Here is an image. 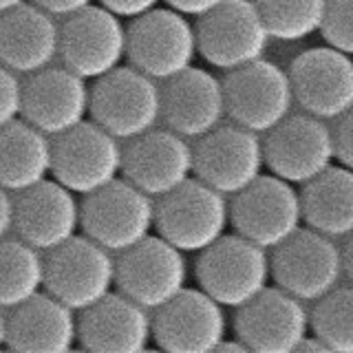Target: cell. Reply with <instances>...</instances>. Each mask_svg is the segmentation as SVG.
Wrapping results in <instances>:
<instances>
[{
	"mask_svg": "<svg viewBox=\"0 0 353 353\" xmlns=\"http://www.w3.org/2000/svg\"><path fill=\"white\" fill-rule=\"evenodd\" d=\"M194 279L214 301L236 312L270 287L272 254L239 232L225 234L199 252Z\"/></svg>",
	"mask_w": 353,
	"mask_h": 353,
	"instance_id": "1",
	"label": "cell"
},
{
	"mask_svg": "<svg viewBox=\"0 0 353 353\" xmlns=\"http://www.w3.org/2000/svg\"><path fill=\"white\" fill-rule=\"evenodd\" d=\"M228 194L208 185L199 176L157 199L154 232L185 254H199L228 234Z\"/></svg>",
	"mask_w": 353,
	"mask_h": 353,
	"instance_id": "2",
	"label": "cell"
},
{
	"mask_svg": "<svg viewBox=\"0 0 353 353\" xmlns=\"http://www.w3.org/2000/svg\"><path fill=\"white\" fill-rule=\"evenodd\" d=\"M91 119L121 141L161 124V86L132 64H121L91 86Z\"/></svg>",
	"mask_w": 353,
	"mask_h": 353,
	"instance_id": "3",
	"label": "cell"
},
{
	"mask_svg": "<svg viewBox=\"0 0 353 353\" xmlns=\"http://www.w3.org/2000/svg\"><path fill=\"white\" fill-rule=\"evenodd\" d=\"M199 55L196 25L172 7H154L128 20L126 60L152 80L165 82L192 66Z\"/></svg>",
	"mask_w": 353,
	"mask_h": 353,
	"instance_id": "4",
	"label": "cell"
},
{
	"mask_svg": "<svg viewBox=\"0 0 353 353\" xmlns=\"http://www.w3.org/2000/svg\"><path fill=\"white\" fill-rule=\"evenodd\" d=\"M154 212L157 199L119 176L82 196V234L113 254H121L152 234Z\"/></svg>",
	"mask_w": 353,
	"mask_h": 353,
	"instance_id": "5",
	"label": "cell"
},
{
	"mask_svg": "<svg viewBox=\"0 0 353 353\" xmlns=\"http://www.w3.org/2000/svg\"><path fill=\"white\" fill-rule=\"evenodd\" d=\"M44 290L77 314L117 290V254L86 234L73 236L64 245L44 254Z\"/></svg>",
	"mask_w": 353,
	"mask_h": 353,
	"instance_id": "6",
	"label": "cell"
},
{
	"mask_svg": "<svg viewBox=\"0 0 353 353\" xmlns=\"http://www.w3.org/2000/svg\"><path fill=\"white\" fill-rule=\"evenodd\" d=\"M199 55L216 71H234L265 58L272 36L254 0H223L196 18Z\"/></svg>",
	"mask_w": 353,
	"mask_h": 353,
	"instance_id": "7",
	"label": "cell"
},
{
	"mask_svg": "<svg viewBox=\"0 0 353 353\" xmlns=\"http://www.w3.org/2000/svg\"><path fill=\"white\" fill-rule=\"evenodd\" d=\"M223 84L228 119L259 135H268L296 106L290 71L268 58L225 73Z\"/></svg>",
	"mask_w": 353,
	"mask_h": 353,
	"instance_id": "8",
	"label": "cell"
},
{
	"mask_svg": "<svg viewBox=\"0 0 353 353\" xmlns=\"http://www.w3.org/2000/svg\"><path fill=\"white\" fill-rule=\"evenodd\" d=\"M230 221L234 232L272 252L305 223L301 190L272 172L261 174L232 196Z\"/></svg>",
	"mask_w": 353,
	"mask_h": 353,
	"instance_id": "9",
	"label": "cell"
},
{
	"mask_svg": "<svg viewBox=\"0 0 353 353\" xmlns=\"http://www.w3.org/2000/svg\"><path fill=\"white\" fill-rule=\"evenodd\" d=\"M124 146L93 119L53 137L51 176L77 196L97 192L121 176Z\"/></svg>",
	"mask_w": 353,
	"mask_h": 353,
	"instance_id": "10",
	"label": "cell"
},
{
	"mask_svg": "<svg viewBox=\"0 0 353 353\" xmlns=\"http://www.w3.org/2000/svg\"><path fill=\"white\" fill-rule=\"evenodd\" d=\"M345 276L342 248L318 230L303 225L272 250V283L305 303H316Z\"/></svg>",
	"mask_w": 353,
	"mask_h": 353,
	"instance_id": "11",
	"label": "cell"
},
{
	"mask_svg": "<svg viewBox=\"0 0 353 353\" xmlns=\"http://www.w3.org/2000/svg\"><path fill=\"white\" fill-rule=\"evenodd\" d=\"M128 55V25L102 5H91L60 25V62L95 82L115 71Z\"/></svg>",
	"mask_w": 353,
	"mask_h": 353,
	"instance_id": "12",
	"label": "cell"
},
{
	"mask_svg": "<svg viewBox=\"0 0 353 353\" xmlns=\"http://www.w3.org/2000/svg\"><path fill=\"white\" fill-rule=\"evenodd\" d=\"M263 143L268 172L301 188L338 161L334 126L305 110L283 119Z\"/></svg>",
	"mask_w": 353,
	"mask_h": 353,
	"instance_id": "13",
	"label": "cell"
},
{
	"mask_svg": "<svg viewBox=\"0 0 353 353\" xmlns=\"http://www.w3.org/2000/svg\"><path fill=\"white\" fill-rule=\"evenodd\" d=\"M232 327L250 353H294L312 334V312L301 298L270 285L236 309Z\"/></svg>",
	"mask_w": 353,
	"mask_h": 353,
	"instance_id": "14",
	"label": "cell"
},
{
	"mask_svg": "<svg viewBox=\"0 0 353 353\" xmlns=\"http://www.w3.org/2000/svg\"><path fill=\"white\" fill-rule=\"evenodd\" d=\"M185 252L159 234H150L135 248L117 254V292L150 312L170 303L188 287Z\"/></svg>",
	"mask_w": 353,
	"mask_h": 353,
	"instance_id": "15",
	"label": "cell"
},
{
	"mask_svg": "<svg viewBox=\"0 0 353 353\" xmlns=\"http://www.w3.org/2000/svg\"><path fill=\"white\" fill-rule=\"evenodd\" d=\"M263 170L265 143L250 128L232 121L194 139V176L228 196L243 192Z\"/></svg>",
	"mask_w": 353,
	"mask_h": 353,
	"instance_id": "16",
	"label": "cell"
},
{
	"mask_svg": "<svg viewBox=\"0 0 353 353\" xmlns=\"http://www.w3.org/2000/svg\"><path fill=\"white\" fill-rule=\"evenodd\" d=\"M225 338V307L201 287H185L152 314V342L165 353H210Z\"/></svg>",
	"mask_w": 353,
	"mask_h": 353,
	"instance_id": "17",
	"label": "cell"
},
{
	"mask_svg": "<svg viewBox=\"0 0 353 353\" xmlns=\"http://www.w3.org/2000/svg\"><path fill=\"white\" fill-rule=\"evenodd\" d=\"M287 71L305 113L336 121L353 108V55L325 42L298 53Z\"/></svg>",
	"mask_w": 353,
	"mask_h": 353,
	"instance_id": "18",
	"label": "cell"
},
{
	"mask_svg": "<svg viewBox=\"0 0 353 353\" xmlns=\"http://www.w3.org/2000/svg\"><path fill=\"white\" fill-rule=\"evenodd\" d=\"M168 126L126 141L121 176L159 199L194 176V143Z\"/></svg>",
	"mask_w": 353,
	"mask_h": 353,
	"instance_id": "19",
	"label": "cell"
},
{
	"mask_svg": "<svg viewBox=\"0 0 353 353\" xmlns=\"http://www.w3.org/2000/svg\"><path fill=\"white\" fill-rule=\"evenodd\" d=\"M228 117L223 77L203 66H188L161 82V121L174 132L199 139Z\"/></svg>",
	"mask_w": 353,
	"mask_h": 353,
	"instance_id": "20",
	"label": "cell"
},
{
	"mask_svg": "<svg viewBox=\"0 0 353 353\" xmlns=\"http://www.w3.org/2000/svg\"><path fill=\"white\" fill-rule=\"evenodd\" d=\"M91 117V86L82 75L60 66H47L27 75L22 95V119L58 137Z\"/></svg>",
	"mask_w": 353,
	"mask_h": 353,
	"instance_id": "21",
	"label": "cell"
},
{
	"mask_svg": "<svg viewBox=\"0 0 353 353\" xmlns=\"http://www.w3.org/2000/svg\"><path fill=\"white\" fill-rule=\"evenodd\" d=\"M82 230V201L58 179L40 181L16 194L14 232L40 252H51Z\"/></svg>",
	"mask_w": 353,
	"mask_h": 353,
	"instance_id": "22",
	"label": "cell"
},
{
	"mask_svg": "<svg viewBox=\"0 0 353 353\" xmlns=\"http://www.w3.org/2000/svg\"><path fill=\"white\" fill-rule=\"evenodd\" d=\"M152 342L150 309L121 292H110L80 312L77 347L93 353H141Z\"/></svg>",
	"mask_w": 353,
	"mask_h": 353,
	"instance_id": "23",
	"label": "cell"
},
{
	"mask_svg": "<svg viewBox=\"0 0 353 353\" xmlns=\"http://www.w3.org/2000/svg\"><path fill=\"white\" fill-rule=\"evenodd\" d=\"M80 316L47 290L7 312V349L66 353L77 347Z\"/></svg>",
	"mask_w": 353,
	"mask_h": 353,
	"instance_id": "24",
	"label": "cell"
},
{
	"mask_svg": "<svg viewBox=\"0 0 353 353\" xmlns=\"http://www.w3.org/2000/svg\"><path fill=\"white\" fill-rule=\"evenodd\" d=\"M60 58V25L36 3L0 14V62L20 75H31Z\"/></svg>",
	"mask_w": 353,
	"mask_h": 353,
	"instance_id": "25",
	"label": "cell"
},
{
	"mask_svg": "<svg viewBox=\"0 0 353 353\" xmlns=\"http://www.w3.org/2000/svg\"><path fill=\"white\" fill-rule=\"evenodd\" d=\"M51 170L53 137L22 117L0 128V185L18 194L49 179Z\"/></svg>",
	"mask_w": 353,
	"mask_h": 353,
	"instance_id": "26",
	"label": "cell"
},
{
	"mask_svg": "<svg viewBox=\"0 0 353 353\" xmlns=\"http://www.w3.org/2000/svg\"><path fill=\"white\" fill-rule=\"evenodd\" d=\"M305 225L331 239L353 234V170L334 163L303 185Z\"/></svg>",
	"mask_w": 353,
	"mask_h": 353,
	"instance_id": "27",
	"label": "cell"
},
{
	"mask_svg": "<svg viewBox=\"0 0 353 353\" xmlns=\"http://www.w3.org/2000/svg\"><path fill=\"white\" fill-rule=\"evenodd\" d=\"M44 252L29 245L20 236L0 241V307L5 312L44 292Z\"/></svg>",
	"mask_w": 353,
	"mask_h": 353,
	"instance_id": "28",
	"label": "cell"
},
{
	"mask_svg": "<svg viewBox=\"0 0 353 353\" xmlns=\"http://www.w3.org/2000/svg\"><path fill=\"white\" fill-rule=\"evenodd\" d=\"M272 40L303 42L323 31L329 0H254Z\"/></svg>",
	"mask_w": 353,
	"mask_h": 353,
	"instance_id": "29",
	"label": "cell"
},
{
	"mask_svg": "<svg viewBox=\"0 0 353 353\" xmlns=\"http://www.w3.org/2000/svg\"><path fill=\"white\" fill-rule=\"evenodd\" d=\"M312 334L329 353H353V285H338L314 303Z\"/></svg>",
	"mask_w": 353,
	"mask_h": 353,
	"instance_id": "30",
	"label": "cell"
},
{
	"mask_svg": "<svg viewBox=\"0 0 353 353\" xmlns=\"http://www.w3.org/2000/svg\"><path fill=\"white\" fill-rule=\"evenodd\" d=\"M320 33L327 44L353 55V0H329Z\"/></svg>",
	"mask_w": 353,
	"mask_h": 353,
	"instance_id": "31",
	"label": "cell"
},
{
	"mask_svg": "<svg viewBox=\"0 0 353 353\" xmlns=\"http://www.w3.org/2000/svg\"><path fill=\"white\" fill-rule=\"evenodd\" d=\"M22 95L25 82L20 80V73L0 62V128L22 117Z\"/></svg>",
	"mask_w": 353,
	"mask_h": 353,
	"instance_id": "32",
	"label": "cell"
},
{
	"mask_svg": "<svg viewBox=\"0 0 353 353\" xmlns=\"http://www.w3.org/2000/svg\"><path fill=\"white\" fill-rule=\"evenodd\" d=\"M334 137H336V157L338 163L347 165L353 170V108L345 115L336 119L334 124Z\"/></svg>",
	"mask_w": 353,
	"mask_h": 353,
	"instance_id": "33",
	"label": "cell"
},
{
	"mask_svg": "<svg viewBox=\"0 0 353 353\" xmlns=\"http://www.w3.org/2000/svg\"><path fill=\"white\" fill-rule=\"evenodd\" d=\"M97 3L106 7L108 11H113V14L119 18L132 20V18L148 14V11L154 7H159L163 0H97Z\"/></svg>",
	"mask_w": 353,
	"mask_h": 353,
	"instance_id": "34",
	"label": "cell"
},
{
	"mask_svg": "<svg viewBox=\"0 0 353 353\" xmlns=\"http://www.w3.org/2000/svg\"><path fill=\"white\" fill-rule=\"evenodd\" d=\"M31 3H36L38 7L49 11V14L55 18H69V16L77 14V11L95 5L97 0H31Z\"/></svg>",
	"mask_w": 353,
	"mask_h": 353,
	"instance_id": "35",
	"label": "cell"
},
{
	"mask_svg": "<svg viewBox=\"0 0 353 353\" xmlns=\"http://www.w3.org/2000/svg\"><path fill=\"white\" fill-rule=\"evenodd\" d=\"M16 225V194L0 185V241L9 236Z\"/></svg>",
	"mask_w": 353,
	"mask_h": 353,
	"instance_id": "36",
	"label": "cell"
},
{
	"mask_svg": "<svg viewBox=\"0 0 353 353\" xmlns=\"http://www.w3.org/2000/svg\"><path fill=\"white\" fill-rule=\"evenodd\" d=\"M165 5L181 11L188 18H201L208 11H212L214 7H219L223 0H163Z\"/></svg>",
	"mask_w": 353,
	"mask_h": 353,
	"instance_id": "37",
	"label": "cell"
},
{
	"mask_svg": "<svg viewBox=\"0 0 353 353\" xmlns=\"http://www.w3.org/2000/svg\"><path fill=\"white\" fill-rule=\"evenodd\" d=\"M342 263H345V276L353 285V234H349L342 245Z\"/></svg>",
	"mask_w": 353,
	"mask_h": 353,
	"instance_id": "38",
	"label": "cell"
},
{
	"mask_svg": "<svg viewBox=\"0 0 353 353\" xmlns=\"http://www.w3.org/2000/svg\"><path fill=\"white\" fill-rule=\"evenodd\" d=\"M216 351H239V353H248L250 349L245 347V345H243V342L234 336V340H232L230 336L223 340V342H221V345H219V349Z\"/></svg>",
	"mask_w": 353,
	"mask_h": 353,
	"instance_id": "39",
	"label": "cell"
},
{
	"mask_svg": "<svg viewBox=\"0 0 353 353\" xmlns=\"http://www.w3.org/2000/svg\"><path fill=\"white\" fill-rule=\"evenodd\" d=\"M0 349H7V314L0 307Z\"/></svg>",
	"mask_w": 353,
	"mask_h": 353,
	"instance_id": "40",
	"label": "cell"
},
{
	"mask_svg": "<svg viewBox=\"0 0 353 353\" xmlns=\"http://www.w3.org/2000/svg\"><path fill=\"white\" fill-rule=\"evenodd\" d=\"M25 3H29V0H0V14H7V11L16 9Z\"/></svg>",
	"mask_w": 353,
	"mask_h": 353,
	"instance_id": "41",
	"label": "cell"
}]
</instances>
